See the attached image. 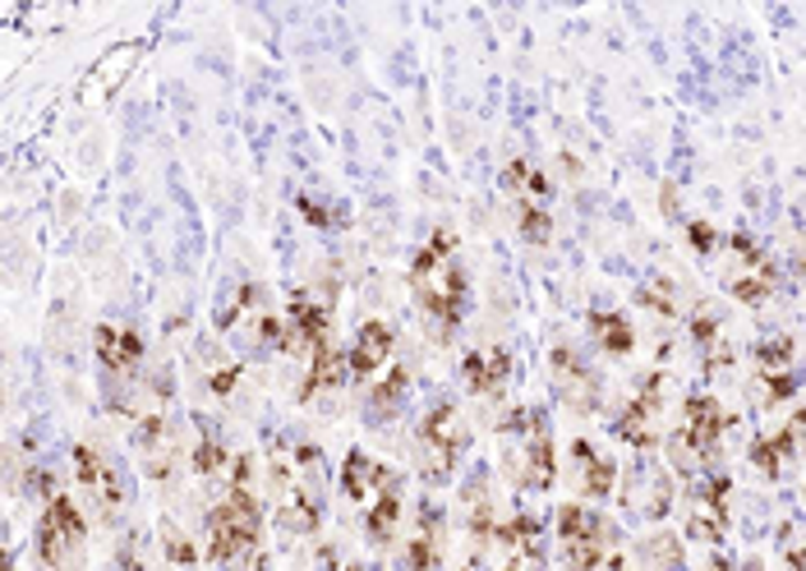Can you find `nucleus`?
I'll return each instance as SVG.
<instances>
[{
	"label": "nucleus",
	"mask_w": 806,
	"mask_h": 571,
	"mask_svg": "<svg viewBox=\"0 0 806 571\" xmlns=\"http://www.w3.org/2000/svg\"><path fill=\"white\" fill-rule=\"evenodd\" d=\"M571 456H577V465H581V493L590 503H604L609 493L617 488V465L609 461V456H600L594 452V443H585V438H577V443H571Z\"/></svg>",
	"instance_id": "obj_15"
},
{
	"label": "nucleus",
	"mask_w": 806,
	"mask_h": 571,
	"mask_svg": "<svg viewBox=\"0 0 806 571\" xmlns=\"http://www.w3.org/2000/svg\"><path fill=\"white\" fill-rule=\"evenodd\" d=\"M410 291L420 300L438 342H452L465 319V295H471V281H465V268L456 258L452 230H433L429 245L410 258Z\"/></svg>",
	"instance_id": "obj_1"
},
{
	"label": "nucleus",
	"mask_w": 806,
	"mask_h": 571,
	"mask_svg": "<svg viewBox=\"0 0 806 571\" xmlns=\"http://www.w3.org/2000/svg\"><path fill=\"white\" fill-rule=\"evenodd\" d=\"M641 493H645V498L636 503V511H641V516H649V521H659V516H668V507H673V480H668V475L645 471V475H641Z\"/></svg>",
	"instance_id": "obj_25"
},
{
	"label": "nucleus",
	"mask_w": 806,
	"mask_h": 571,
	"mask_svg": "<svg viewBox=\"0 0 806 571\" xmlns=\"http://www.w3.org/2000/svg\"><path fill=\"white\" fill-rule=\"evenodd\" d=\"M300 213L309 217V226H336V222H332V207L314 203V198H309V194H300Z\"/></svg>",
	"instance_id": "obj_39"
},
{
	"label": "nucleus",
	"mask_w": 806,
	"mask_h": 571,
	"mask_svg": "<svg viewBox=\"0 0 806 571\" xmlns=\"http://www.w3.org/2000/svg\"><path fill=\"white\" fill-rule=\"evenodd\" d=\"M526 190L535 194V198H549L554 194V180L544 175V171H530V180H526Z\"/></svg>",
	"instance_id": "obj_43"
},
{
	"label": "nucleus",
	"mask_w": 806,
	"mask_h": 571,
	"mask_svg": "<svg viewBox=\"0 0 806 571\" xmlns=\"http://www.w3.org/2000/svg\"><path fill=\"white\" fill-rule=\"evenodd\" d=\"M526 180H530V166L526 162H512L503 171V190H526Z\"/></svg>",
	"instance_id": "obj_42"
},
{
	"label": "nucleus",
	"mask_w": 806,
	"mask_h": 571,
	"mask_svg": "<svg viewBox=\"0 0 806 571\" xmlns=\"http://www.w3.org/2000/svg\"><path fill=\"white\" fill-rule=\"evenodd\" d=\"M691 507L719 516V521H728V507H733V480L728 475H691Z\"/></svg>",
	"instance_id": "obj_20"
},
{
	"label": "nucleus",
	"mask_w": 806,
	"mask_h": 571,
	"mask_svg": "<svg viewBox=\"0 0 806 571\" xmlns=\"http://www.w3.org/2000/svg\"><path fill=\"white\" fill-rule=\"evenodd\" d=\"M461 571H475V567H461Z\"/></svg>",
	"instance_id": "obj_47"
},
{
	"label": "nucleus",
	"mask_w": 806,
	"mask_h": 571,
	"mask_svg": "<svg viewBox=\"0 0 806 571\" xmlns=\"http://www.w3.org/2000/svg\"><path fill=\"white\" fill-rule=\"evenodd\" d=\"M733 359H738V351H733V346H728V342H714V346H710V355H706V374H719V369H728V365H733Z\"/></svg>",
	"instance_id": "obj_38"
},
{
	"label": "nucleus",
	"mask_w": 806,
	"mask_h": 571,
	"mask_svg": "<svg viewBox=\"0 0 806 571\" xmlns=\"http://www.w3.org/2000/svg\"><path fill=\"white\" fill-rule=\"evenodd\" d=\"M585 327H590V336L600 342L609 355H632V346H636V327L617 314V309H594V314L585 319Z\"/></svg>",
	"instance_id": "obj_16"
},
{
	"label": "nucleus",
	"mask_w": 806,
	"mask_h": 571,
	"mask_svg": "<svg viewBox=\"0 0 806 571\" xmlns=\"http://www.w3.org/2000/svg\"><path fill=\"white\" fill-rule=\"evenodd\" d=\"M226 465V448L217 443V438H203V443L194 448V475H217Z\"/></svg>",
	"instance_id": "obj_32"
},
{
	"label": "nucleus",
	"mask_w": 806,
	"mask_h": 571,
	"mask_svg": "<svg viewBox=\"0 0 806 571\" xmlns=\"http://www.w3.org/2000/svg\"><path fill=\"white\" fill-rule=\"evenodd\" d=\"M797 387H802V378L793 369H778V374L756 369V378H751V397H756V406H784L788 397H797Z\"/></svg>",
	"instance_id": "obj_23"
},
{
	"label": "nucleus",
	"mask_w": 806,
	"mask_h": 571,
	"mask_svg": "<svg viewBox=\"0 0 806 571\" xmlns=\"http://www.w3.org/2000/svg\"><path fill=\"white\" fill-rule=\"evenodd\" d=\"M522 475L530 488H549L558 480V461H554V433L549 429H535L526 433V465Z\"/></svg>",
	"instance_id": "obj_17"
},
{
	"label": "nucleus",
	"mask_w": 806,
	"mask_h": 571,
	"mask_svg": "<svg viewBox=\"0 0 806 571\" xmlns=\"http://www.w3.org/2000/svg\"><path fill=\"white\" fill-rule=\"evenodd\" d=\"M636 300H641L645 309H659L664 319H678V309H683V304H678V286L664 281V277H659V281H645L641 291H636Z\"/></svg>",
	"instance_id": "obj_28"
},
{
	"label": "nucleus",
	"mask_w": 806,
	"mask_h": 571,
	"mask_svg": "<svg viewBox=\"0 0 806 571\" xmlns=\"http://www.w3.org/2000/svg\"><path fill=\"white\" fill-rule=\"evenodd\" d=\"M728 249L742 254V263H746V268H770V258L761 254V245L751 240V236H742V230H738V236H728Z\"/></svg>",
	"instance_id": "obj_35"
},
{
	"label": "nucleus",
	"mask_w": 806,
	"mask_h": 571,
	"mask_svg": "<svg viewBox=\"0 0 806 571\" xmlns=\"http://www.w3.org/2000/svg\"><path fill=\"white\" fill-rule=\"evenodd\" d=\"M516 230H522V240H530V245H549L554 240V217L544 213V207H522V222H516Z\"/></svg>",
	"instance_id": "obj_29"
},
{
	"label": "nucleus",
	"mask_w": 806,
	"mask_h": 571,
	"mask_svg": "<svg viewBox=\"0 0 806 571\" xmlns=\"http://www.w3.org/2000/svg\"><path fill=\"white\" fill-rule=\"evenodd\" d=\"M393 346H397V332L387 327V323H378V319L359 323L355 342H351V378H355V383H369V378L387 365Z\"/></svg>",
	"instance_id": "obj_9"
},
{
	"label": "nucleus",
	"mask_w": 806,
	"mask_h": 571,
	"mask_svg": "<svg viewBox=\"0 0 806 571\" xmlns=\"http://www.w3.org/2000/svg\"><path fill=\"white\" fill-rule=\"evenodd\" d=\"M162 429H166V420H162V414H143V420H139V429H135L139 448H143V452L162 448Z\"/></svg>",
	"instance_id": "obj_36"
},
{
	"label": "nucleus",
	"mask_w": 806,
	"mask_h": 571,
	"mask_svg": "<svg viewBox=\"0 0 806 571\" xmlns=\"http://www.w3.org/2000/svg\"><path fill=\"white\" fill-rule=\"evenodd\" d=\"M397 526H401V488H383L378 503L364 511V535L374 543H387L397 535Z\"/></svg>",
	"instance_id": "obj_19"
},
{
	"label": "nucleus",
	"mask_w": 806,
	"mask_h": 571,
	"mask_svg": "<svg viewBox=\"0 0 806 571\" xmlns=\"http://www.w3.org/2000/svg\"><path fill=\"white\" fill-rule=\"evenodd\" d=\"M286 327H291L295 351L300 346L319 351L327 342V327H332V304L327 300H314L309 291H291V314H286Z\"/></svg>",
	"instance_id": "obj_10"
},
{
	"label": "nucleus",
	"mask_w": 806,
	"mask_h": 571,
	"mask_svg": "<svg viewBox=\"0 0 806 571\" xmlns=\"http://www.w3.org/2000/svg\"><path fill=\"white\" fill-rule=\"evenodd\" d=\"M84 543H88V521L79 516V507L69 503V493L46 498V511L37 521V558L51 571H69V567H79Z\"/></svg>",
	"instance_id": "obj_6"
},
{
	"label": "nucleus",
	"mask_w": 806,
	"mask_h": 571,
	"mask_svg": "<svg viewBox=\"0 0 806 571\" xmlns=\"http://www.w3.org/2000/svg\"><path fill=\"white\" fill-rule=\"evenodd\" d=\"M503 571H544V549H535V553H512Z\"/></svg>",
	"instance_id": "obj_40"
},
{
	"label": "nucleus",
	"mask_w": 806,
	"mask_h": 571,
	"mask_svg": "<svg viewBox=\"0 0 806 571\" xmlns=\"http://www.w3.org/2000/svg\"><path fill=\"white\" fill-rule=\"evenodd\" d=\"M465 443H471V433L461 429V414H456V401H433V410L425 414L420 424V438H415V452H420V465H425V480L429 484H443L456 461L465 452Z\"/></svg>",
	"instance_id": "obj_4"
},
{
	"label": "nucleus",
	"mask_w": 806,
	"mask_h": 571,
	"mask_svg": "<svg viewBox=\"0 0 806 571\" xmlns=\"http://www.w3.org/2000/svg\"><path fill=\"white\" fill-rule=\"evenodd\" d=\"M691 342H696V346H714V342H719V319H714V314L691 319Z\"/></svg>",
	"instance_id": "obj_37"
},
{
	"label": "nucleus",
	"mask_w": 806,
	"mask_h": 571,
	"mask_svg": "<svg viewBox=\"0 0 806 571\" xmlns=\"http://www.w3.org/2000/svg\"><path fill=\"white\" fill-rule=\"evenodd\" d=\"M351 378V351L323 342L309 359V374H304V387H300V401H314L319 392H332V387H342Z\"/></svg>",
	"instance_id": "obj_12"
},
{
	"label": "nucleus",
	"mask_w": 806,
	"mask_h": 571,
	"mask_svg": "<svg viewBox=\"0 0 806 571\" xmlns=\"http://www.w3.org/2000/svg\"><path fill=\"white\" fill-rule=\"evenodd\" d=\"M793 336L778 332V336H761L756 342V369L761 374H778V369H793Z\"/></svg>",
	"instance_id": "obj_26"
},
{
	"label": "nucleus",
	"mask_w": 806,
	"mask_h": 571,
	"mask_svg": "<svg viewBox=\"0 0 806 571\" xmlns=\"http://www.w3.org/2000/svg\"><path fill=\"white\" fill-rule=\"evenodd\" d=\"M342 488H346V498L364 503V498H369V493L378 488V461H369L359 448H355V452H346V465H342Z\"/></svg>",
	"instance_id": "obj_22"
},
{
	"label": "nucleus",
	"mask_w": 806,
	"mask_h": 571,
	"mask_svg": "<svg viewBox=\"0 0 806 571\" xmlns=\"http://www.w3.org/2000/svg\"><path fill=\"white\" fill-rule=\"evenodd\" d=\"M687 240H691V249H696L700 258H710V254L719 249V230H714L710 222H687Z\"/></svg>",
	"instance_id": "obj_34"
},
{
	"label": "nucleus",
	"mask_w": 806,
	"mask_h": 571,
	"mask_svg": "<svg viewBox=\"0 0 806 571\" xmlns=\"http://www.w3.org/2000/svg\"><path fill=\"white\" fill-rule=\"evenodd\" d=\"M788 456H797V448H793V438L784 429H778V433H761L756 443H751V465H756L765 480H778V471H784Z\"/></svg>",
	"instance_id": "obj_21"
},
{
	"label": "nucleus",
	"mask_w": 806,
	"mask_h": 571,
	"mask_svg": "<svg viewBox=\"0 0 806 571\" xmlns=\"http://www.w3.org/2000/svg\"><path fill=\"white\" fill-rule=\"evenodd\" d=\"M641 558H645V567H655V571H683V539L668 535V530L649 535L641 543Z\"/></svg>",
	"instance_id": "obj_24"
},
{
	"label": "nucleus",
	"mask_w": 806,
	"mask_h": 571,
	"mask_svg": "<svg viewBox=\"0 0 806 571\" xmlns=\"http://www.w3.org/2000/svg\"><path fill=\"white\" fill-rule=\"evenodd\" d=\"M788 571H806V549H793L788 553Z\"/></svg>",
	"instance_id": "obj_45"
},
{
	"label": "nucleus",
	"mask_w": 806,
	"mask_h": 571,
	"mask_svg": "<svg viewBox=\"0 0 806 571\" xmlns=\"http://www.w3.org/2000/svg\"><path fill=\"white\" fill-rule=\"evenodd\" d=\"M728 291H733L742 304H761V300H770V291H774V263H770V268H756V272H746V277H733V281H728Z\"/></svg>",
	"instance_id": "obj_27"
},
{
	"label": "nucleus",
	"mask_w": 806,
	"mask_h": 571,
	"mask_svg": "<svg viewBox=\"0 0 806 571\" xmlns=\"http://www.w3.org/2000/svg\"><path fill=\"white\" fill-rule=\"evenodd\" d=\"M258 535H264V507L249 488H230V498L213 507L207 516V558L213 562H236L249 553Z\"/></svg>",
	"instance_id": "obj_3"
},
{
	"label": "nucleus",
	"mask_w": 806,
	"mask_h": 571,
	"mask_svg": "<svg viewBox=\"0 0 806 571\" xmlns=\"http://www.w3.org/2000/svg\"><path fill=\"white\" fill-rule=\"evenodd\" d=\"M461 374H465V387H471L475 397H493L512 378V351L507 346H475V351H465Z\"/></svg>",
	"instance_id": "obj_11"
},
{
	"label": "nucleus",
	"mask_w": 806,
	"mask_h": 571,
	"mask_svg": "<svg viewBox=\"0 0 806 571\" xmlns=\"http://www.w3.org/2000/svg\"><path fill=\"white\" fill-rule=\"evenodd\" d=\"M401 571H438V543L429 535L410 539L401 549Z\"/></svg>",
	"instance_id": "obj_30"
},
{
	"label": "nucleus",
	"mask_w": 806,
	"mask_h": 571,
	"mask_svg": "<svg viewBox=\"0 0 806 571\" xmlns=\"http://www.w3.org/2000/svg\"><path fill=\"white\" fill-rule=\"evenodd\" d=\"M207 383H213V392L222 397V392H230V387H236V383H240V369H222V374H213V378H207Z\"/></svg>",
	"instance_id": "obj_44"
},
{
	"label": "nucleus",
	"mask_w": 806,
	"mask_h": 571,
	"mask_svg": "<svg viewBox=\"0 0 806 571\" xmlns=\"http://www.w3.org/2000/svg\"><path fill=\"white\" fill-rule=\"evenodd\" d=\"M277 526L286 535H314L323 526V498H319V484L314 480L291 488V498L277 507Z\"/></svg>",
	"instance_id": "obj_14"
},
{
	"label": "nucleus",
	"mask_w": 806,
	"mask_h": 571,
	"mask_svg": "<svg viewBox=\"0 0 806 571\" xmlns=\"http://www.w3.org/2000/svg\"><path fill=\"white\" fill-rule=\"evenodd\" d=\"M733 429V414H728L714 397H691L683 406V429L668 438V461L678 465L683 475H700L714 452H719V438Z\"/></svg>",
	"instance_id": "obj_2"
},
{
	"label": "nucleus",
	"mask_w": 806,
	"mask_h": 571,
	"mask_svg": "<svg viewBox=\"0 0 806 571\" xmlns=\"http://www.w3.org/2000/svg\"><path fill=\"white\" fill-rule=\"evenodd\" d=\"M723 535H728V521H719V516L691 507V516H687V539H696V543H719Z\"/></svg>",
	"instance_id": "obj_31"
},
{
	"label": "nucleus",
	"mask_w": 806,
	"mask_h": 571,
	"mask_svg": "<svg viewBox=\"0 0 806 571\" xmlns=\"http://www.w3.org/2000/svg\"><path fill=\"white\" fill-rule=\"evenodd\" d=\"M558 539H562L567 571H594V567H604V553L617 543V530H613V521H604L600 511H590L581 503H567L558 511Z\"/></svg>",
	"instance_id": "obj_5"
},
{
	"label": "nucleus",
	"mask_w": 806,
	"mask_h": 571,
	"mask_svg": "<svg viewBox=\"0 0 806 571\" xmlns=\"http://www.w3.org/2000/svg\"><path fill=\"white\" fill-rule=\"evenodd\" d=\"M659 420H664V374H649L641 397L632 406H622L617 414V438L632 448H655L659 443Z\"/></svg>",
	"instance_id": "obj_7"
},
{
	"label": "nucleus",
	"mask_w": 806,
	"mask_h": 571,
	"mask_svg": "<svg viewBox=\"0 0 806 571\" xmlns=\"http://www.w3.org/2000/svg\"><path fill=\"white\" fill-rule=\"evenodd\" d=\"M549 369L562 387V397L571 401V410H594L600 406V374L590 369V359L577 351V346H554L549 351Z\"/></svg>",
	"instance_id": "obj_8"
},
{
	"label": "nucleus",
	"mask_w": 806,
	"mask_h": 571,
	"mask_svg": "<svg viewBox=\"0 0 806 571\" xmlns=\"http://www.w3.org/2000/svg\"><path fill=\"white\" fill-rule=\"evenodd\" d=\"M162 543H166V558H171L175 567H190V562H194V543H190L185 535H180L171 521L162 526Z\"/></svg>",
	"instance_id": "obj_33"
},
{
	"label": "nucleus",
	"mask_w": 806,
	"mask_h": 571,
	"mask_svg": "<svg viewBox=\"0 0 806 571\" xmlns=\"http://www.w3.org/2000/svg\"><path fill=\"white\" fill-rule=\"evenodd\" d=\"M406 392H410V369H393V374H387V378L374 387V392H369V420H374V424L397 420Z\"/></svg>",
	"instance_id": "obj_18"
},
{
	"label": "nucleus",
	"mask_w": 806,
	"mask_h": 571,
	"mask_svg": "<svg viewBox=\"0 0 806 571\" xmlns=\"http://www.w3.org/2000/svg\"><path fill=\"white\" fill-rule=\"evenodd\" d=\"M728 571H733V567H728ZM738 571H761V562H742Z\"/></svg>",
	"instance_id": "obj_46"
},
{
	"label": "nucleus",
	"mask_w": 806,
	"mask_h": 571,
	"mask_svg": "<svg viewBox=\"0 0 806 571\" xmlns=\"http://www.w3.org/2000/svg\"><path fill=\"white\" fill-rule=\"evenodd\" d=\"M784 433L793 438V448H797V452H806V406H802V410L793 414V420L784 424Z\"/></svg>",
	"instance_id": "obj_41"
},
{
	"label": "nucleus",
	"mask_w": 806,
	"mask_h": 571,
	"mask_svg": "<svg viewBox=\"0 0 806 571\" xmlns=\"http://www.w3.org/2000/svg\"><path fill=\"white\" fill-rule=\"evenodd\" d=\"M97 359L107 365V374H135L143 365V336L129 327H97Z\"/></svg>",
	"instance_id": "obj_13"
}]
</instances>
